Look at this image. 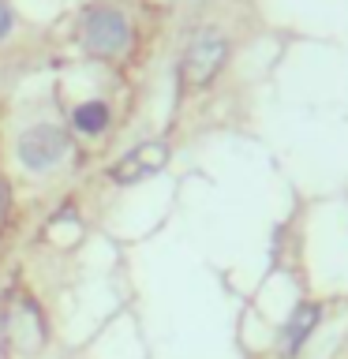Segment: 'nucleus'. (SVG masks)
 I'll list each match as a JSON object with an SVG mask.
<instances>
[{
	"label": "nucleus",
	"instance_id": "8",
	"mask_svg": "<svg viewBox=\"0 0 348 359\" xmlns=\"http://www.w3.org/2000/svg\"><path fill=\"white\" fill-rule=\"evenodd\" d=\"M8 202H11V191H8V184L0 180V217L8 213Z\"/></svg>",
	"mask_w": 348,
	"mask_h": 359
},
{
	"label": "nucleus",
	"instance_id": "3",
	"mask_svg": "<svg viewBox=\"0 0 348 359\" xmlns=\"http://www.w3.org/2000/svg\"><path fill=\"white\" fill-rule=\"evenodd\" d=\"M168 157H173V150H168L165 139H146V142L135 146V150L123 154L120 161L109 165V180H112V184H120V187L142 184V180L165 172Z\"/></svg>",
	"mask_w": 348,
	"mask_h": 359
},
{
	"label": "nucleus",
	"instance_id": "6",
	"mask_svg": "<svg viewBox=\"0 0 348 359\" xmlns=\"http://www.w3.org/2000/svg\"><path fill=\"white\" fill-rule=\"evenodd\" d=\"M109 123H112V109L105 105V101H98V97H90V101H79V105L72 109V128L79 135H105L109 131Z\"/></svg>",
	"mask_w": 348,
	"mask_h": 359
},
{
	"label": "nucleus",
	"instance_id": "5",
	"mask_svg": "<svg viewBox=\"0 0 348 359\" xmlns=\"http://www.w3.org/2000/svg\"><path fill=\"white\" fill-rule=\"evenodd\" d=\"M319 322H322V307L314 299H303L296 303V311L288 314V322H285V355L288 359H296L300 355V348L307 344V337L319 330Z\"/></svg>",
	"mask_w": 348,
	"mask_h": 359
},
{
	"label": "nucleus",
	"instance_id": "2",
	"mask_svg": "<svg viewBox=\"0 0 348 359\" xmlns=\"http://www.w3.org/2000/svg\"><path fill=\"white\" fill-rule=\"evenodd\" d=\"M83 49L98 60H116L131 49V22L116 8H90L79 27Z\"/></svg>",
	"mask_w": 348,
	"mask_h": 359
},
{
	"label": "nucleus",
	"instance_id": "4",
	"mask_svg": "<svg viewBox=\"0 0 348 359\" xmlns=\"http://www.w3.org/2000/svg\"><path fill=\"white\" fill-rule=\"evenodd\" d=\"M15 150H19L22 168H30V172H45V168H53L67 154V135L56 128V123H38V128H30V131L19 135Z\"/></svg>",
	"mask_w": 348,
	"mask_h": 359
},
{
	"label": "nucleus",
	"instance_id": "7",
	"mask_svg": "<svg viewBox=\"0 0 348 359\" xmlns=\"http://www.w3.org/2000/svg\"><path fill=\"white\" fill-rule=\"evenodd\" d=\"M11 30H15V11H11L8 0H0V41H4Z\"/></svg>",
	"mask_w": 348,
	"mask_h": 359
},
{
	"label": "nucleus",
	"instance_id": "1",
	"mask_svg": "<svg viewBox=\"0 0 348 359\" xmlns=\"http://www.w3.org/2000/svg\"><path fill=\"white\" fill-rule=\"evenodd\" d=\"M229 53H232V45H229V38H225L218 27H202L195 38L187 41L184 56H180V83L191 86V90L210 86L213 79L225 72Z\"/></svg>",
	"mask_w": 348,
	"mask_h": 359
}]
</instances>
